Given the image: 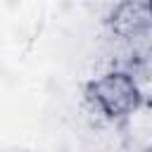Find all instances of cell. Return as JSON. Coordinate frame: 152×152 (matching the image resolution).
<instances>
[{
	"label": "cell",
	"mask_w": 152,
	"mask_h": 152,
	"mask_svg": "<svg viewBox=\"0 0 152 152\" xmlns=\"http://www.w3.org/2000/svg\"><path fill=\"white\" fill-rule=\"evenodd\" d=\"M95 97L107 114H124L131 104H135V83H131L124 74H112L95 86Z\"/></svg>",
	"instance_id": "1"
}]
</instances>
